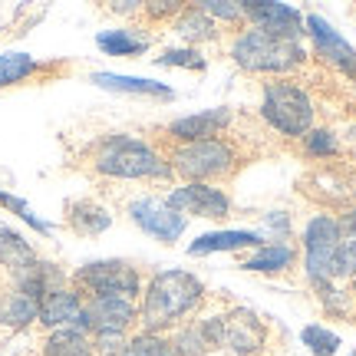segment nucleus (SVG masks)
Masks as SVG:
<instances>
[{
  "instance_id": "1",
  "label": "nucleus",
  "mask_w": 356,
  "mask_h": 356,
  "mask_svg": "<svg viewBox=\"0 0 356 356\" xmlns=\"http://www.w3.org/2000/svg\"><path fill=\"white\" fill-rule=\"evenodd\" d=\"M202 280L188 274V270H162L155 274L149 291L142 297V323L145 333H162L168 327H175L178 320L188 314L191 307L202 300Z\"/></svg>"
},
{
  "instance_id": "2",
  "label": "nucleus",
  "mask_w": 356,
  "mask_h": 356,
  "mask_svg": "<svg viewBox=\"0 0 356 356\" xmlns=\"http://www.w3.org/2000/svg\"><path fill=\"white\" fill-rule=\"evenodd\" d=\"M92 165L99 175L109 178H165L172 175L162 155L149 142L132 139V136H106L92 155Z\"/></svg>"
},
{
  "instance_id": "3",
  "label": "nucleus",
  "mask_w": 356,
  "mask_h": 356,
  "mask_svg": "<svg viewBox=\"0 0 356 356\" xmlns=\"http://www.w3.org/2000/svg\"><path fill=\"white\" fill-rule=\"evenodd\" d=\"M231 56H234V63L241 66V70H248V73H287V70L304 63L307 53L300 43L267 37L257 26H251V30H244L241 37L234 40Z\"/></svg>"
},
{
  "instance_id": "4",
  "label": "nucleus",
  "mask_w": 356,
  "mask_h": 356,
  "mask_svg": "<svg viewBox=\"0 0 356 356\" xmlns=\"http://www.w3.org/2000/svg\"><path fill=\"white\" fill-rule=\"evenodd\" d=\"M261 115H264L270 129H277L280 136L300 139L314 126V102L307 96V89L297 83L277 79L264 86V99H261Z\"/></svg>"
},
{
  "instance_id": "5",
  "label": "nucleus",
  "mask_w": 356,
  "mask_h": 356,
  "mask_svg": "<svg viewBox=\"0 0 356 356\" xmlns=\"http://www.w3.org/2000/svg\"><path fill=\"white\" fill-rule=\"evenodd\" d=\"M168 165L178 175L191 178V181H208V178L228 175L234 165V149L225 139H204V142H181Z\"/></svg>"
},
{
  "instance_id": "6",
  "label": "nucleus",
  "mask_w": 356,
  "mask_h": 356,
  "mask_svg": "<svg viewBox=\"0 0 356 356\" xmlns=\"http://www.w3.org/2000/svg\"><path fill=\"white\" fill-rule=\"evenodd\" d=\"M340 221L327 215H317L304 228V251H307V277L317 287L330 284L337 277V248H340Z\"/></svg>"
},
{
  "instance_id": "7",
  "label": "nucleus",
  "mask_w": 356,
  "mask_h": 356,
  "mask_svg": "<svg viewBox=\"0 0 356 356\" xmlns=\"http://www.w3.org/2000/svg\"><path fill=\"white\" fill-rule=\"evenodd\" d=\"M76 287L92 297H136L139 293V274L126 261H92L76 270Z\"/></svg>"
},
{
  "instance_id": "8",
  "label": "nucleus",
  "mask_w": 356,
  "mask_h": 356,
  "mask_svg": "<svg viewBox=\"0 0 356 356\" xmlns=\"http://www.w3.org/2000/svg\"><path fill=\"white\" fill-rule=\"evenodd\" d=\"M129 215L145 234H152L162 244H172L188 225V218L175 208H168L165 198H139V202L129 204Z\"/></svg>"
},
{
  "instance_id": "9",
  "label": "nucleus",
  "mask_w": 356,
  "mask_h": 356,
  "mask_svg": "<svg viewBox=\"0 0 356 356\" xmlns=\"http://www.w3.org/2000/svg\"><path fill=\"white\" fill-rule=\"evenodd\" d=\"M241 13L251 17V24L267 33V37L277 40H291L297 43L304 33V17L300 10H293L287 3H274V0H257V3H241Z\"/></svg>"
},
{
  "instance_id": "10",
  "label": "nucleus",
  "mask_w": 356,
  "mask_h": 356,
  "mask_svg": "<svg viewBox=\"0 0 356 356\" xmlns=\"http://www.w3.org/2000/svg\"><path fill=\"white\" fill-rule=\"evenodd\" d=\"M168 208H175L181 215H202V218H228L231 215V198L215 185H204V181H188L175 188L165 198Z\"/></svg>"
},
{
  "instance_id": "11",
  "label": "nucleus",
  "mask_w": 356,
  "mask_h": 356,
  "mask_svg": "<svg viewBox=\"0 0 356 356\" xmlns=\"http://www.w3.org/2000/svg\"><path fill=\"white\" fill-rule=\"evenodd\" d=\"M264 323L257 320L254 310H231L228 317H221V346H228L234 356H257L264 346Z\"/></svg>"
},
{
  "instance_id": "12",
  "label": "nucleus",
  "mask_w": 356,
  "mask_h": 356,
  "mask_svg": "<svg viewBox=\"0 0 356 356\" xmlns=\"http://www.w3.org/2000/svg\"><path fill=\"white\" fill-rule=\"evenodd\" d=\"M40 323L50 327V330H60V327H76V330L89 333V314L86 304L76 291H66V287H56L50 291L43 300H40Z\"/></svg>"
},
{
  "instance_id": "13",
  "label": "nucleus",
  "mask_w": 356,
  "mask_h": 356,
  "mask_svg": "<svg viewBox=\"0 0 356 356\" xmlns=\"http://www.w3.org/2000/svg\"><path fill=\"white\" fill-rule=\"evenodd\" d=\"M304 30L310 33V40H314V50H317V56H323L327 63H333L337 70H343V73H350V76H356V50L346 43L337 30H333L323 17H317V13H310L304 20Z\"/></svg>"
},
{
  "instance_id": "14",
  "label": "nucleus",
  "mask_w": 356,
  "mask_h": 356,
  "mask_svg": "<svg viewBox=\"0 0 356 356\" xmlns=\"http://www.w3.org/2000/svg\"><path fill=\"white\" fill-rule=\"evenodd\" d=\"M89 327L96 333H126L136 320L139 310L129 297H92L86 304Z\"/></svg>"
},
{
  "instance_id": "15",
  "label": "nucleus",
  "mask_w": 356,
  "mask_h": 356,
  "mask_svg": "<svg viewBox=\"0 0 356 356\" xmlns=\"http://www.w3.org/2000/svg\"><path fill=\"white\" fill-rule=\"evenodd\" d=\"M228 126H231V113H228V109H204V113L175 119V122L168 126V136H175L178 142H204V139H215V136H221Z\"/></svg>"
},
{
  "instance_id": "16",
  "label": "nucleus",
  "mask_w": 356,
  "mask_h": 356,
  "mask_svg": "<svg viewBox=\"0 0 356 356\" xmlns=\"http://www.w3.org/2000/svg\"><path fill=\"white\" fill-rule=\"evenodd\" d=\"M175 356H204L211 353L215 346H221V317L202 320V323H191L185 330L175 333Z\"/></svg>"
},
{
  "instance_id": "17",
  "label": "nucleus",
  "mask_w": 356,
  "mask_h": 356,
  "mask_svg": "<svg viewBox=\"0 0 356 356\" xmlns=\"http://www.w3.org/2000/svg\"><path fill=\"white\" fill-rule=\"evenodd\" d=\"M0 261H3V267H10L17 280L26 277V274L40 264L37 254H33V248L10 228H0Z\"/></svg>"
},
{
  "instance_id": "18",
  "label": "nucleus",
  "mask_w": 356,
  "mask_h": 356,
  "mask_svg": "<svg viewBox=\"0 0 356 356\" xmlns=\"http://www.w3.org/2000/svg\"><path fill=\"white\" fill-rule=\"evenodd\" d=\"M66 221H70V228L76 231V234H86V238H92V234H102V231L113 225V215L102 208V204L96 202H70L66 204Z\"/></svg>"
},
{
  "instance_id": "19",
  "label": "nucleus",
  "mask_w": 356,
  "mask_h": 356,
  "mask_svg": "<svg viewBox=\"0 0 356 356\" xmlns=\"http://www.w3.org/2000/svg\"><path fill=\"white\" fill-rule=\"evenodd\" d=\"M261 234L257 231H215L202 234L198 241L188 244V254H211V251H238V248H257Z\"/></svg>"
},
{
  "instance_id": "20",
  "label": "nucleus",
  "mask_w": 356,
  "mask_h": 356,
  "mask_svg": "<svg viewBox=\"0 0 356 356\" xmlns=\"http://www.w3.org/2000/svg\"><path fill=\"white\" fill-rule=\"evenodd\" d=\"M293 244L287 241H274V244H264V248H257L254 254L244 261V270H257V274H277V270H287L293 267Z\"/></svg>"
},
{
  "instance_id": "21",
  "label": "nucleus",
  "mask_w": 356,
  "mask_h": 356,
  "mask_svg": "<svg viewBox=\"0 0 356 356\" xmlns=\"http://www.w3.org/2000/svg\"><path fill=\"white\" fill-rule=\"evenodd\" d=\"M92 83L102 89H113V92H132V96H162V99L172 96V89L165 83L139 79V76H119V73H92Z\"/></svg>"
},
{
  "instance_id": "22",
  "label": "nucleus",
  "mask_w": 356,
  "mask_h": 356,
  "mask_svg": "<svg viewBox=\"0 0 356 356\" xmlns=\"http://www.w3.org/2000/svg\"><path fill=\"white\" fill-rule=\"evenodd\" d=\"M43 356H96L92 353V340L76 327H60L47 337Z\"/></svg>"
},
{
  "instance_id": "23",
  "label": "nucleus",
  "mask_w": 356,
  "mask_h": 356,
  "mask_svg": "<svg viewBox=\"0 0 356 356\" xmlns=\"http://www.w3.org/2000/svg\"><path fill=\"white\" fill-rule=\"evenodd\" d=\"M37 317H40V300L30 297V293L13 291L0 300V323H7V327H17V330H20L26 323H33Z\"/></svg>"
},
{
  "instance_id": "24",
  "label": "nucleus",
  "mask_w": 356,
  "mask_h": 356,
  "mask_svg": "<svg viewBox=\"0 0 356 356\" xmlns=\"http://www.w3.org/2000/svg\"><path fill=\"white\" fill-rule=\"evenodd\" d=\"M96 43L109 56H139V53L149 50V37H139L132 30H102Z\"/></svg>"
},
{
  "instance_id": "25",
  "label": "nucleus",
  "mask_w": 356,
  "mask_h": 356,
  "mask_svg": "<svg viewBox=\"0 0 356 356\" xmlns=\"http://www.w3.org/2000/svg\"><path fill=\"white\" fill-rule=\"evenodd\" d=\"M33 73H40V63L33 56H26V53H0V89L24 83Z\"/></svg>"
},
{
  "instance_id": "26",
  "label": "nucleus",
  "mask_w": 356,
  "mask_h": 356,
  "mask_svg": "<svg viewBox=\"0 0 356 356\" xmlns=\"http://www.w3.org/2000/svg\"><path fill=\"white\" fill-rule=\"evenodd\" d=\"M178 33H181L185 40H191V43H202V40H215L218 37L215 20H211L202 7L181 13V20H178Z\"/></svg>"
},
{
  "instance_id": "27",
  "label": "nucleus",
  "mask_w": 356,
  "mask_h": 356,
  "mask_svg": "<svg viewBox=\"0 0 356 356\" xmlns=\"http://www.w3.org/2000/svg\"><path fill=\"white\" fill-rule=\"evenodd\" d=\"M122 356H175V346L162 333H139V337L126 340Z\"/></svg>"
},
{
  "instance_id": "28",
  "label": "nucleus",
  "mask_w": 356,
  "mask_h": 356,
  "mask_svg": "<svg viewBox=\"0 0 356 356\" xmlns=\"http://www.w3.org/2000/svg\"><path fill=\"white\" fill-rule=\"evenodd\" d=\"M300 337H304L307 350H310L314 356H333L337 350H340V337H337L333 330H327V327H317V323H314V327H304Z\"/></svg>"
},
{
  "instance_id": "29",
  "label": "nucleus",
  "mask_w": 356,
  "mask_h": 356,
  "mask_svg": "<svg viewBox=\"0 0 356 356\" xmlns=\"http://www.w3.org/2000/svg\"><path fill=\"white\" fill-rule=\"evenodd\" d=\"M0 204H3V208H10L13 215H20L26 225H30L33 231H40V234H50V231H53L50 225H47V221H43V218H40L37 211H33V208L24 202V198H17V195H7V191H0Z\"/></svg>"
},
{
  "instance_id": "30",
  "label": "nucleus",
  "mask_w": 356,
  "mask_h": 356,
  "mask_svg": "<svg viewBox=\"0 0 356 356\" xmlns=\"http://www.w3.org/2000/svg\"><path fill=\"white\" fill-rule=\"evenodd\" d=\"M337 277H356V234L343 231L337 248Z\"/></svg>"
},
{
  "instance_id": "31",
  "label": "nucleus",
  "mask_w": 356,
  "mask_h": 356,
  "mask_svg": "<svg viewBox=\"0 0 356 356\" xmlns=\"http://www.w3.org/2000/svg\"><path fill=\"white\" fill-rule=\"evenodd\" d=\"M304 142H307V152L317 155V159L337 152V136H333L330 129H310L304 136Z\"/></svg>"
},
{
  "instance_id": "32",
  "label": "nucleus",
  "mask_w": 356,
  "mask_h": 356,
  "mask_svg": "<svg viewBox=\"0 0 356 356\" xmlns=\"http://www.w3.org/2000/svg\"><path fill=\"white\" fill-rule=\"evenodd\" d=\"M155 63L159 66H188V70H204L202 53H195V50H168V53H162Z\"/></svg>"
},
{
  "instance_id": "33",
  "label": "nucleus",
  "mask_w": 356,
  "mask_h": 356,
  "mask_svg": "<svg viewBox=\"0 0 356 356\" xmlns=\"http://www.w3.org/2000/svg\"><path fill=\"white\" fill-rule=\"evenodd\" d=\"M122 350H126L122 333H96V340H92V353L96 356H122Z\"/></svg>"
},
{
  "instance_id": "34",
  "label": "nucleus",
  "mask_w": 356,
  "mask_h": 356,
  "mask_svg": "<svg viewBox=\"0 0 356 356\" xmlns=\"http://www.w3.org/2000/svg\"><path fill=\"white\" fill-rule=\"evenodd\" d=\"M202 10L208 13V17H221V20H238V17H244L241 3H225V0H208V3H202Z\"/></svg>"
},
{
  "instance_id": "35",
  "label": "nucleus",
  "mask_w": 356,
  "mask_h": 356,
  "mask_svg": "<svg viewBox=\"0 0 356 356\" xmlns=\"http://www.w3.org/2000/svg\"><path fill=\"white\" fill-rule=\"evenodd\" d=\"M340 231H353V234H356V208L343 215V221H340Z\"/></svg>"
},
{
  "instance_id": "36",
  "label": "nucleus",
  "mask_w": 356,
  "mask_h": 356,
  "mask_svg": "<svg viewBox=\"0 0 356 356\" xmlns=\"http://www.w3.org/2000/svg\"><path fill=\"white\" fill-rule=\"evenodd\" d=\"M178 7L175 3H165V7H149V13H152V17H168V13H175Z\"/></svg>"
},
{
  "instance_id": "37",
  "label": "nucleus",
  "mask_w": 356,
  "mask_h": 356,
  "mask_svg": "<svg viewBox=\"0 0 356 356\" xmlns=\"http://www.w3.org/2000/svg\"><path fill=\"white\" fill-rule=\"evenodd\" d=\"M353 287H356V284H353Z\"/></svg>"
},
{
  "instance_id": "38",
  "label": "nucleus",
  "mask_w": 356,
  "mask_h": 356,
  "mask_svg": "<svg viewBox=\"0 0 356 356\" xmlns=\"http://www.w3.org/2000/svg\"><path fill=\"white\" fill-rule=\"evenodd\" d=\"M353 356H356V353H353Z\"/></svg>"
}]
</instances>
